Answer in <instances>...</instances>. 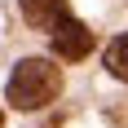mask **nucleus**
Returning <instances> with one entry per match:
<instances>
[{"label":"nucleus","instance_id":"7ed1b4c3","mask_svg":"<svg viewBox=\"0 0 128 128\" xmlns=\"http://www.w3.org/2000/svg\"><path fill=\"white\" fill-rule=\"evenodd\" d=\"M22 18L36 31H53V26L62 22V18H71L66 13V0H22Z\"/></svg>","mask_w":128,"mask_h":128},{"label":"nucleus","instance_id":"39448f33","mask_svg":"<svg viewBox=\"0 0 128 128\" xmlns=\"http://www.w3.org/2000/svg\"><path fill=\"white\" fill-rule=\"evenodd\" d=\"M0 124H4V115H0Z\"/></svg>","mask_w":128,"mask_h":128},{"label":"nucleus","instance_id":"20e7f679","mask_svg":"<svg viewBox=\"0 0 128 128\" xmlns=\"http://www.w3.org/2000/svg\"><path fill=\"white\" fill-rule=\"evenodd\" d=\"M106 71L115 80H128V36L110 40V49H106Z\"/></svg>","mask_w":128,"mask_h":128},{"label":"nucleus","instance_id":"f257e3e1","mask_svg":"<svg viewBox=\"0 0 128 128\" xmlns=\"http://www.w3.org/2000/svg\"><path fill=\"white\" fill-rule=\"evenodd\" d=\"M9 106L13 110H40L62 93V71L49 58H22L9 75Z\"/></svg>","mask_w":128,"mask_h":128},{"label":"nucleus","instance_id":"f03ea898","mask_svg":"<svg viewBox=\"0 0 128 128\" xmlns=\"http://www.w3.org/2000/svg\"><path fill=\"white\" fill-rule=\"evenodd\" d=\"M53 53L66 58V62L88 58V53H93V31L80 22V18H62V22L53 26Z\"/></svg>","mask_w":128,"mask_h":128}]
</instances>
